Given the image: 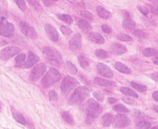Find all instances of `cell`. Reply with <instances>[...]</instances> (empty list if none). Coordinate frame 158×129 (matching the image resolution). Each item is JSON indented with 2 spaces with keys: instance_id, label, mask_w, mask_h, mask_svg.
Wrapping results in <instances>:
<instances>
[{
  "instance_id": "9",
  "label": "cell",
  "mask_w": 158,
  "mask_h": 129,
  "mask_svg": "<svg viewBox=\"0 0 158 129\" xmlns=\"http://www.w3.org/2000/svg\"><path fill=\"white\" fill-rule=\"evenodd\" d=\"M20 52V48L15 46L7 47L3 49L0 53V58L2 60H7L15 56Z\"/></svg>"
},
{
  "instance_id": "30",
  "label": "cell",
  "mask_w": 158,
  "mask_h": 129,
  "mask_svg": "<svg viewBox=\"0 0 158 129\" xmlns=\"http://www.w3.org/2000/svg\"><path fill=\"white\" fill-rule=\"evenodd\" d=\"M117 38L122 41H124V42H130L133 41V38L130 36L129 35H127L126 34L124 33H120L118 34L117 35Z\"/></svg>"
},
{
  "instance_id": "44",
  "label": "cell",
  "mask_w": 158,
  "mask_h": 129,
  "mask_svg": "<svg viewBox=\"0 0 158 129\" xmlns=\"http://www.w3.org/2000/svg\"><path fill=\"white\" fill-rule=\"evenodd\" d=\"M138 10L144 15H147L149 13V9L146 7L144 6H139L138 7Z\"/></svg>"
},
{
  "instance_id": "25",
  "label": "cell",
  "mask_w": 158,
  "mask_h": 129,
  "mask_svg": "<svg viewBox=\"0 0 158 129\" xmlns=\"http://www.w3.org/2000/svg\"><path fill=\"white\" fill-rule=\"evenodd\" d=\"M120 90L122 93H123L126 95L133 96L135 98H138V94L136 93L133 90H131L129 88H127V87H120Z\"/></svg>"
},
{
  "instance_id": "7",
  "label": "cell",
  "mask_w": 158,
  "mask_h": 129,
  "mask_svg": "<svg viewBox=\"0 0 158 129\" xmlns=\"http://www.w3.org/2000/svg\"><path fill=\"white\" fill-rule=\"evenodd\" d=\"M19 28L22 33L30 39H35L37 37V33L35 28L28 23L21 22L19 23Z\"/></svg>"
},
{
  "instance_id": "32",
  "label": "cell",
  "mask_w": 158,
  "mask_h": 129,
  "mask_svg": "<svg viewBox=\"0 0 158 129\" xmlns=\"http://www.w3.org/2000/svg\"><path fill=\"white\" fill-rule=\"evenodd\" d=\"M78 60L80 64V66L83 68L85 69L89 66V61L87 60L85 57L83 55H80L78 57Z\"/></svg>"
},
{
  "instance_id": "29",
  "label": "cell",
  "mask_w": 158,
  "mask_h": 129,
  "mask_svg": "<svg viewBox=\"0 0 158 129\" xmlns=\"http://www.w3.org/2000/svg\"><path fill=\"white\" fill-rule=\"evenodd\" d=\"M157 54V50L155 49L148 47L144 49L143 55L146 57H152Z\"/></svg>"
},
{
  "instance_id": "1",
  "label": "cell",
  "mask_w": 158,
  "mask_h": 129,
  "mask_svg": "<svg viewBox=\"0 0 158 129\" xmlns=\"http://www.w3.org/2000/svg\"><path fill=\"white\" fill-rule=\"evenodd\" d=\"M102 111L101 106L93 98H90L87 101L86 107V122L90 123L93 119L99 117Z\"/></svg>"
},
{
  "instance_id": "49",
  "label": "cell",
  "mask_w": 158,
  "mask_h": 129,
  "mask_svg": "<svg viewBox=\"0 0 158 129\" xmlns=\"http://www.w3.org/2000/svg\"><path fill=\"white\" fill-rule=\"evenodd\" d=\"M7 44V42L5 39H4L0 37V46L5 45Z\"/></svg>"
},
{
  "instance_id": "31",
  "label": "cell",
  "mask_w": 158,
  "mask_h": 129,
  "mask_svg": "<svg viewBox=\"0 0 158 129\" xmlns=\"http://www.w3.org/2000/svg\"><path fill=\"white\" fill-rule=\"evenodd\" d=\"M113 109L114 111H117V112H129V109L122 104H118L117 105H115L113 107Z\"/></svg>"
},
{
  "instance_id": "8",
  "label": "cell",
  "mask_w": 158,
  "mask_h": 129,
  "mask_svg": "<svg viewBox=\"0 0 158 129\" xmlns=\"http://www.w3.org/2000/svg\"><path fill=\"white\" fill-rule=\"evenodd\" d=\"M46 67L43 63H40L35 66L31 70L29 77L31 81H37L45 72Z\"/></svg>"
},
{
  "instance_id": "13",
  "label": "cell",
  "mask_w": 158,
  "mask_h": 129,
  "mask_svg": "<svg viewBox=\"0 0 158 129\" xmlns=\"http://www.w3.org/2000/svg\"><path fill=\"white\" fill-rule=\"evenodd\" d=\"M44 29L47 35L53 42H56L59 41V33L57 29L51 25L47 23L44 26Z\"/></svg>"
},
{
  "instance_id": "17",
  "label": "cell",
  "mask_w": 158,
  "mask_h": 129,
  "mask_svg": "<svg viewBox=\"0 0 158 129\" xmlns=\"http://www.w3.org/2000/svg\"><path fill=\"white\" fill-rule=\"evenodd\" d=\"M96 10L98 13V15L99 16V17L102 18L107 19L111 17V13L108 10H107L104 7H102V6H97L96 8Z\"/></svg>"
},
{
  "instance_id": "43",
  "label": "cell",
  "mask_w": 158,
  "mask_h": 129,
  "mask_svg": "<svg viewBox=\"0 0 158 129\" xmlns=\"http://www.w3.org/2000/svg\"><path fill=\"white\" fill-rule=\"evenodd\" d=\"M93 96H94V98L96 99H97L98 101H102L104 99V96L103 95L100 93V92H96L93 93Z\"/></svg>"
},
{
  "instance_id": "52",
  "label": "cell",
  "mask_w": 158,
  "mask_h": 129,
  "mask_svg": "<svg viewBox=\"0 0 158 129\" xmlns=\"http://www.w3.org/2000/svg\"><path fill=\"white\" fill-rule=\"evenodd\" d=\"M155 59H156V60L154 61V63L156 64H157V55H156Z\"/></svg>"
},
{
  "instance_id": "28",
  "label": "cell",
  "mask_w": 158,
  "mask_h": 129,
  "mask_svg": "<svg viewBox=\"0 0 158 129\" xmlns=\"http://www.w3.org/2000/svg\"><path fill=\"white\" fill-rule=\"evenodd\" d=\"M131 84L135 89H136L137 91H138L139 92L143 93L147 90V87L145 85L138 84L134 82H131Z\"/></svg>"
},
{
  "instance_id": "33",
  "label": "cell",
  "mask_w": 158,
  "mask_h": 129,
  "mask_svg": "<svg viewBox=\"0 0 158 129\" xmlns=\"http://www.w3.org/2000/svg\"><path fill=\"white\" fill-rule=\"evenodd\" d=\"M27 1L30 3V4H31L35 8V9L40 12H42L43 10L42 6L40 5V4L38 2L37 0H27Z\"/></svg>"
},
{
  "instance_id": "53",
  "label": "cell",
  "mask_w": 158,
  "mask_h": 129,
  "mask_svg": "<svg viewBox=\"0 0 158 129\" xmlns=\"http://www.w3.org/2000/svg\"><path fill=\"white\" fill-rule=\"evenodd\" d=\"M155 107H156V111L157 112H158V111H157V105H156V106H155Z\"/></svg>"
},
{
  "instance_id": "55",
  "label": "cell",
  "mask_w": 158,
  "mask_h": 129,
  "mask_svg": "<svg viewBox=\"0 0 158 129\" xmlns=\"http://www.w3.org/2000/svg\"><path fill=\"white\" fill-rule=\"evenodd\" d=\"M52 1H58V0H52Z\"/></svg>"
},
{
  "instance_id": "27",
  "label": "cell",
  "mask_w": 158,
  "mask_h": 129,
  "mask_svg": "<svg viewBox=\"0 0 158 129\" xmlns=\"http://www.w3.org/2000/svg\"><path fill=\"white\" fill-rule=\"evenodd\" d=\"M57 17L69 25H71L73 23V20L72 17L68 14H57Z\"/></svg>"
},
{
  "instance_id": "14",
  "label": "cell",
  "mask_w": 158,
  "mask_h": 129,
  "mask_svg": "<svg viewBox=\"0 0 158 129\" xmlns=\"http://www.w3.org/2000/svg\"><path fill=\"white\" fill-rule=\"evenodd\" d=\"M40 60L39 57L34 54L33 52H30L28 53V57L27 61L25 63L23 66L25 68H29L35 65L36 63H38Z\"/></svg>"
},
{
  "instance_id": "22",
  "label": "cell",
  "mask_w": 158,
  "mask_h": 129,
  "mask_svg": "<svg viewBox=\"0 0 158 129\" xmlns=\"http://www.w3.org/2000/svg\"><path fill=\"white\" fill-rule=\"evenodd\" d=\"M122 26L126 29L127 30L130 31L133 29L135 28L136 24L135 23L134 21L130 20V19H125L123 20V21L122 22Z\"/></svg>"
},
{
  "instance_id": "39",
  "label": "cell",
  "mask_w": 158,
  "mask_h": 129,
  "mask_svg": "<svg viewBox=\"0 0 158 129\" xmlns=\"http://www.w3.org/2000/svg\"><path fill=\"white\" fill-rule=\"evenodd\" d=\"M80 15L84 18H88L89 20H93L94 18V15H93V14L88 11H81Z\"/></svg>"
},
{
  "instance_id": "5",
  "label": "cell",
  "mask_w": 158,
  "mask_h": 129,
  "mask_svg": "<svg viewBox=\"0 0 158 129\" xmlns=\"http://www.w3.org/2000/svg\"><path fill=\"white\" fill-rule=\"evenodd\" d=\"M14 26L7 21L4 17H2L0 20V35L10 37L14 35Z\"/></svg>"
},
{
  "instance_id": "12",
  "label": "cell",
  "mask_w": 158,
  "mask_h": 129,
  "mask_svg": "<svg viewBox=\"0 0 158 129\" xmlns=\"http://www.w3.org/2000/svg\"><path fill=\"white\" fill-rule=\"evenodd\" d=\"M81 35L80 33L75 34L69 41V46L72 50H78L81 48Z\"/></svg>"
},
{
  "instance_id": "24",
  "label": "cell",
  "mask_w": 158,
  "mask_h": 129,
  "mask_svg": "<svg viewBox=\"0 0 158 129\" xmlns=\"http://www.w3.org/2000/svg\"><path fill=\"white\" fill-rule=\"evenodd\" d=\"M95 55L97 58L100 59H106L109 57V53L106 50H104L101 49H98L95 50Z\"/></svg>"
},
{
  "instance_id": "35",
  "label": "cell",
  "mask_w": 158,
  "mask_h": 129,
  "mask_svg": "<svg viewBox=\"0 0 158 129\" xmlns=\"http://www.w3.org/2000/svg\"><path fill=\"white\" fill-rule=\"evenodd\" d=\"M151 126V123L148 121H140L136 125V127L138 128H141V129L149 128Z\"/></svg>"
},
{
  "instance_id": "19",
  "label": "cell",
  "mask_w": 158,
  "mask_h": 129,
  "mask_svg": "<svg viewBox=\"0 0 158 129\" xmlns=\"http://www.w3.org/2000/svg\"><path fill=\"white\" fill-rule=\"evenodd\" d=\"M78 25L79 28L85 32H89L92 29V27L90 24L83 19H80L78 22Z\"/></svg>"
},
{
  "instance_id": "40",
  "label": "cell",
  "mask_w": 158,
  "mask_h": 129,
  "mask_svg": "<svg viewBox=\"0 0 158 129\" xmlns=\"http://www.w3.org/2000/svg\"><path fill=\"white\" fill-rule=\"evenodd\" d=\"M60 30H61L62 33L65 35H70L72 33V31L70 28H69V27H67L66 26H64V25L61 26Z\"/></svg>"
},
{
  "instance_id": "2",
  "label": "cell",
  "mask_w": 158,
  "mask_h": 129,
  "mask_svg": "<svg viewBox=\"0 0 158 129\" xmlns=\"http://www.w3.org/2000/svg\"><path fill=\"white\" fill-rule=\"evenodd\" d=\"M60 77L61 75L56 69H50L43 78L41 85L44 88H48L59 81Z\"/></svg>"
},
{
  "instance_id": "45",
  "label": "cell",
  "mask_w": 158,
  "mask_h": 129,
  "mask_svg": "<svg viewBox=\"0 0 158 129\" xmlns=\"http://www.w3.org/2000/svg\"><path fill=\"white\" fill-rule=\"evenodd\" d=\"M123 100L126 103H127V104H133V103H134V101H133V100H131V98H128V97H124L123 98Z\"/></svg>"
},
{
  "instance_id": "4",
  "label": "cell",
  "mask_w": 158,
  "mask_h": 129,
  "mask_svg": "<svg viewBox=\"0 0 158 129\" xmlns=\"http://www.w3.org/2000/svg\"><path fill=\"white\" fill-rule=\"evenodd\" d=\"M89 94V90L87 87L80 86L76 88L71 95L69 99V103L72 104L81 102Z\"/></svg>"
},
{
  "instance_id": "50",
  "label": "cell",
  "mask_w": 158,
  "mask_h": 129,
  "mask_svg": "<svg viewBox=\"0 0 158 129\" xmlns=\"http://www.w3.org/2000/svg\"><path fill=\"white\" fill-rule=\"evenodd\" d=\"M4 13L6 14V11L4 9H3L0 7V16L2 15L3 17V15L4 14Z\"/></svg>"
},
{
  "instance_id": "16",
  "label": "cell",
  "mask_w": 158,
  "mask_h": 129,
  "mask_svg": "<svg viewBox=\"0 0 158 129\" xmlns=\"http://www.w3.org/2000/svg\"><path fill=\"white\" fill-rule=\"evenodd\" d=\"M89 39L91 41L96 44H104L105 39L103 36L98 33H90L89 34Z\"/></svg>"
},
{
  "instance_id": "23",
  "label": "cell",
  "mask_w": 158,
  "mask_h": 129,
  "mask_svg": "<svg viewBox=\"0 0 158 129\" xmlns=\"http://www.w3.org/2000/svg\"><path fill=\"white\" fill-rule=\"evenodd\" d=\"M62 117L64 121L69 125H73L74 123V120L72 114L68 111H63L62 112Z\"/></svg>"
},
{
  "instance_id": "46",
  "label": "cell",
  "mask_w": 158,
  "mask_h": 129,
  "mask_svg": "<svg viewBox=\"0 0 158 129\" xmlns=\"http://www.w3.org/2000/svg\"><path fill=\"white\" fill-rule=\"evenodd\" d=\"M107 101L110 104H113L117 101V99L114 97H109L107 98Z\"/></svg>"
},
{
  "instance_id": "38",
  "label": "cell",
  "mask_w": 158,
  "mask_h": 129,
  "mask_svg": "<svg viewBox=\"0 0 158 129\" xmlns=\"http://www.w3.org/2000/svg\"><path fill=\"white\" fill-rule=\"evenodd\" d=\"M25 58H26V55L24 53H20V54L18 55L16 57L15 59L16 63L17 64H21V63H22L25 61Z\"/></svg>"
},
{
  "instance_id": "48",
  "label": "cell",
  "mask_w": 158,
  "mask_h": 129,
  "mask_svg": "<svg viewBox=\"0 0 158 129\" xmlns=\"http://www.w3.org/2000/svg\"><path fill=\"white\" fill-rule=\"evenodd\" d=\"M152 98L153 99L156 101H157L158 100V96H157V91H154L152 93Z\"/></svg>"
},
{
  "instance_id": "41",
  "label": "cell",
  "mask_w": 158,
  "mask_h": 129,
  "mask_svg": "<svg viewBox=\"0 0 158 129\" xmlns=\"http://www.w3.org/2000/svg\"><path fill=\"white\" fill-rule=\"evenodd\" d=\"M133 34L138 38H144V37H145V33L140 29H136V30L134 31H133Z\"/></svg>"
},
{
  "instance_id": "26",
  "label": "cell",
  "mask_w": 158,
  "mask_h": 129,
  "mask_svg": "<svg viewBox=\"0 0 158 129\" xmlns=\"http://www.w3.org/2000/svg\"><path fill=\"white\" fill-rule=\"evenodd\" d=\"M102 125L105 127H109L112 121V115L110 114H106L102 117Z\"/></svg>"
},
{
  "instance_id": "42",
  "label": "cell",
  "mask_w": 158,
  "mask_h": 129,
  "mask_svg": "<svg viewBox=\"0 0 158 129\" xmlns=\"http://www.w3.org/2000/svg\"><path fill=\"white\" fill-rule=\"evenodd\" d=\"M101 29L104 33L106 34H110L112 32V28L106 24H103L101 26Z\"/></svg>"
},
{
  "instance_id": "47",
  "label": "cell",
  "mask_w": 158,
  "mask_h": 129,
  "mask_svg": "<svg viewBox=\"0 0 158 129\" xmlns=\"http://www.w3.org/2000/svg\"><path fill=\"white\" fill-rule=\"evenodd\" d=\"M149 7H151L150 9H151L152 13L153 14H155L156 15H157V8H155L154 7L151 6H149Z\"/></svg>"
},
{
  "instance_id": "3",
  "label": "cell",
  "mask_w": 158,
  "mask_h": 129,
  "mask_svg": "<svg viewBox=\"0 0 158 129\" xmlns=\"http://www.w3.org/2000/svg\"><path fill=\"white\" fill-rule=\"evenodd\" d=\"M43 53L48 60L57 64L63 63L61 53L56 49L52 47H45L43 49Z\"/></svg>"
},
{
  "instance_id": "15",
  "label": "cell",
  "mask_w": 158,
  "mask_h": 129,
  "mask_svg": "<svg viewBox=\"0 0 158 129\" xmlns=\"http://www.w3.org/2000/svg\"><path fill=\"white\" fill-rule=\"evenodd\" d=\"M112 52L117 55H122L127 52V48L122 44L114 43L111 45Z\"/></svg>"
},
{
  "instance_id": "51",
  "label": "cell",
  "mask_w": 158,
  "mask_h": 129,
  "mask_svg": "<svg viewBox=\"0 0 158 129\" xmlns=\"http://www.w3.org/2000/svg\"><path fill=\"white\" fill-rule=\"evenodd\" d=\"M150 1H151L152 2H153L154 4H157V0H149Z\"/></svg>"
},
{
  "instance_id": "21",
  "label": "cell",
  "mask_w": 158,
  "mask_h": 129,
  "mask_svg": "<svg viewBox=\"0 0 158 129\" xmlns=\"http://www.w3.org/2000/svg\"><path fill=\"white\" fill-rule=\"evenodd\" d=\"M115 68L117 71L122 73L129 74L131 72L130 69L127 65L123 64L121 62H116L115 64Z\"/></svg>"
},
{
  "instance_id": "6",
  "label": "cell",
  "mask_w": 158,
  "mask_h": 129,
  "mask_svg": "<svg viewBox=\"0 0 158 129\" xmlns=\"http://www.w3.org/2000/svg\"><path fill=\"white\" fill-rule=\"evenodd\" d=\"M78 84V82L76 79L69 76H67L64 78L60 85V88L62 93L64 95L69 93Z\"/></svg>"
},
{
  "instance_id": "54",
  "label": "cell",
  "mask_w": 158,
  "mask_h": 129,
  "mask_svg": "<svg viewBox=\"0 0 158 129\" xmlns=\"http://www.w3.org/2000/svg\"><path fill=\"white\" fill-rule=\"evenodd\" d=\"M0 111H1V105H0Z\"/></svg>"
},
{
  "instance_id": "18",
  "label": "cell",
  "mask_w": 158,
  "mask_h": 129,
  "mask_svg": "<svg viewBox=\"0 0 158 129\" xmlns=\"http://www.w3.org/2000/svg\"><path fill=\"white\" fill-rule=\"evenodd\" d=\"M93 83L95 85L102 87H110L113 85V82L100 77H95L93 79Z\"/></svg>"
},
{
  "instance_id": "10",
  "label": "cell",
  "mask_w": 158,
  "mask_h": 129,
  "mask_svg": "<svg viewBox=\"0 0 158 129\" xmlns=\"http://www.w3.org/2000/svg\"><path fill=\"white\" fill-rule=\"evenodd\" d=\"M130 119L125 115L118 114L115 115L113 120V125L116 128H123L128 125Z\"/></svg>"
},
{
  "instance_id": "37",
  "label": "cell",
  "mask_w": 158,
  "mask_h": 129,
  "mask_svg": "<svg viewBox=\"0 0 158 129\" xmlns=\"http://www.w3.org/2000/svg\"><path fill=\"white\" fill-rule=\"evenodd\" d=\"M49 100L57 101L58 100V95L55 90H50L48 93Z\"/></svg>"
},
{
  "instance_id": "20",
  "label": "cell",
  "mask_w": 158,
  "mask_h": 129,
  "mask_svg": "<svg viewBox=\"0 0 158 129\" xmlns=\"http://www.w3.org/2000/svg\"><path fill=\"white\" fill-rule=\"evenodd\" d=\"M11 111H12V115L13 117L14 118V119L19 123L22 124V125H25L26 124V120L23 117V115L22 114H20L18 111H17L14 108H11Z\"/></svg>"
},
{
  "instance_id": "36",
  "label": "cell",
  "mask_w": 158,
  "mask_h": 129,
  "mask_svg": "<svg viewBox=\"0 0 158 129\" xmlns=\"http://www.w3.org/2000/svg\"><path fill=\"white\" fill-rule=\"evenodd\" d=\"M14 1L22 11L24 12L25 10H26L27 6L24 0H14Z\"/></svg>"
},
{
  "instance_id": "34",
  "label": "cell",
  "mask_w": 158,
  "mask_h": 129,
  "mask_svg": "<svg viewBox=\"0 0 158 129\" xmlns=\"http://www.w3.org/2000/svg\"><path fill=\"white\" fill-rule=\"evenodd\" d=\"M66 66L67 69L69 70V71H70V72L72 74H76L77 72V69L76 68V66L72 63L70 61H67L66 62Z\"/></svg>"
},
{
  "instance_id": "11",
  "label": "cell",
  "mask_w": 158,
  "mask_h": 129,
  "mask_svg": "<svg viewBox=\"0 0 158 129\" xmlns=\"http://www.w3.org/2000/svg\"><path fill=\"white\" fill-rule=\"evenodd\" d=\"M96 69L98 72L105 77L111 78L114 76V73L111 69L103 63H98L96 66Z\"/></svg>"
}]
</instances>
